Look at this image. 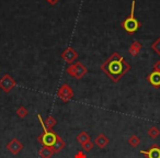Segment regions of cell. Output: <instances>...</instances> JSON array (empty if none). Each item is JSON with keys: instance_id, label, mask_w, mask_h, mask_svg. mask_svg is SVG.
Wrapping results in <instances>:
<instances>
[{"instance_id": "6da1fadb", "label": "cell", "mask_w": 160, "mask_h": 158, "mask_svg": "<svg viewBox=\"0 0 160 158\" xmlns=\"http://www.w3.org/2000/svg\"><path fill=\"white\" fill-rule=\"evenodd\" d=\"M100 68L111 79L112 83H118L124 75L131 70V65L121 54L115 52L101 64Z\"/></svg>"}, {"instance_id": "7a4b0ae2", "label": "cell", "mask_w": 160, "mask_h": 158, "mask_svg": "<svg viewBox=\"0 0 160 158\" xmlns=\"http://www.w3.org/2000/svg\"><path fill=\"white\" fill-rule=\"evenodd\" d=\"M135 7H136V0H132L131 13L122 22V28L129 34H133L135 32H137L138 29L140 28V22L135 17Z\"/></svg>"}, {"instance_id": "3957f363", "label": "cell", "mask_w": 160, "mask_h": 158, "mask_svg": "<svg viewBox=\"0 0 160 158\" xmlns=\"http://www.w3.org/2000/svg\"><path fill=\"white\" fill-rule=\"evenodd\" d=\"M66 71L70 77L75 78L77 80L82 79L88 73V69L81 62H76L73 64H70L66 68Z\"/></svg>"}, {"instance_id": "277c9868", "label": "cell", "mask_w": 160, "mask_h": 158, "mask_svg": "<svg viewBox=\"0 0 160 158\" xmlns=\"http://www.w3.org/2000/svg\"><path fill=\"white\" fill-rule=\"evenodd\" d=\"M57 137L58 134H56L54 130H46V131H43V133L38 136V140L40 144H42V146L51 147L52 148L55 145Z\"/></svg>"}, {"instance_id": "5b68a950", "label": "cell", "mask_w": 160, "mask_h": 158, "mask_svg": "<svg viewBox=\"0 0 160 158\" xmlns=\"http://www.w3.org/2000/svg\"><path fill=\"white\" fill-rule=\"evenodd\" d=\"M73 96H75V94H73L72 88L68 84H62L57 90V97L65 103L70 101L73 98Z\"/></svg>"}, {"instance_id": "8992f818", "label": "cell", "mask_w": 160, "mask_h": 158, "mask_svg": "<svg viewBox=\"0 0 160 158\" xmlns=\"http://www.w3.org/2000/svg\"><path fill=\"white\" fill-rule=\"evenodd\" d=\"M16 86L17 81L9 74H5L2 77L0 78V89L2 90L3 92H6V94H9Z\"/></svg>"}, {"instance_id": "52a82bcc", "label": "cell", "mask_w": 160, "mask_h": 158, "mask_svg": "<svg viewBox=\"0 0 160 158\" xmlns=\"http://www.w3.org/2000/svg\"><path fill=\"white\" fill-rule=\"evenodd\" d=\"M60 57L62 58V60H64V62H66L67 64L70 65V64H73V63L77 60L78 53H77V51L73 48V47L69 46V47H67L64 52H62V55H60Z\"/></svg>"}, {"instance_id": "ba28073f", "label": "cell", "mask_w": 160, "mask_h": 158, "mask_svg": "<svg viewBox=\"0 0 160 158\" xmlns=\"http://www.w3.org/2000/svg\"><path fill=\"white\" fill-rule=\"evenodd\" d=\"M23 147H24V145H23L22 143H21V140H19L18 138H12L7 144L8 151L11 153L12 155H18L23 149Z\"/></svg>"}, {"instance_id": "9c48e42d", "label": "cell", "mask_w": 160, "mask_h": 158, "mask_svg": "<svg viewBox=\"0 0 160 158\" xmlns=\"http://www.w3.org/2000/svg\"><path fill=\"white\" fill-rule=\"evenodd\" d=\"M140 154L145 155L146 158H160V146L158 144H152L147 150H140Z\"/></svg>"}, {"instance_id": "30bf717a", "label": "cell", "mask_w": 160, "mask_h": 158, "mask_svg": "<svg viewBox=\"0 0 160 158\" xmlns=\"http://www.w3.org/2000/svg\"><path fill=\"white\" fill-rule=\"evenodd\" d=\"M147 83L152 86L153 88H156V89L160 88V71H151L147 76Z\"/></svg>"}, {"instance_id": "8fae6325", "label": "cell", "mask_w": 160, "mask_h": 158, "mask_svg": "<svg viewBox=\"0 0 160 158\" xmlns=\"http://www.w3.org/2000/svg\"><path fill=\"white\" fill-rule=\"evenodd\" d=\"M93 143H94V145H97V146L99 147V148L103 149V148H105V147L108 146V144L110 143V140H109V137L105 135V134L100 133L96 138H94Z\"/></svg>"}, {"instance_id": "7c38bea8", "label": "cell", "mask_w": 160, "mask_h": 158, "mask_svg": "<svg viewBox=\"0 0 160 158\" xmlns=\"http://www.w3.org/2000/svg\"><path fill=\"white\" fill-rule=\"evenodd\" d=\"M142 44L139 41L136 40L131 44V46H129V48H128V53L131 54L133 57H136V56L139 54V52L142 51Z\"/></svg>"}, {"instance_id": "4fadbf2b", "label": "cell", "mask_w": 160, "mask_h": 158, "mask_svg": "<svg viewBox=\"0 0 160 158\" xmlns=\"http://www.w3.org/2000/svg\"><path fill=\"white\" fill-rule=\"evenodd\" d=\"M65 147H66V142H65V140H62V138L60 137L59 135H58L57 140H56L55 145L52 147V149L54 150V153L57 154V153H60V151H62V149L65 148Z\"/></svg>"}, {"instance_id": "5bb4252c", "label": "cell", "mask_w": 160, "mask_h": 158, "mask_svg": "<svg viewBox=\"0 0 160 158\" xmlns=\"http://www.w3.org/2000/svg\"><path fill=\"white\" fill-rule=\"evenodd\" d=\"M54 150L51 148V147H46L43 146L42 148L38 150V156L41 158H52L54 156Z\"/></svg>"}, {"instance_id": "9a60e30c", "label": "cell", "mask_w": 160, "mask_h": 158, "mask_svg": "<svg viewBox=\"0 0 160 158\" xmlns=\"http://www.w3.org/2000/svg\"><path fill=\"white\" fill-rule=\"evenodd\" d=\"M91 140V137H90V135L86 131L80 132V133L77 135V137H76V140H77L80 145L85 144L86 142H88V140Z\"/></svg>"}, {"instance_id": "2e32d148", "label": "cell", "mask_w": 160, "mask_h": 158, "mask_svg": "<svg viewBox=\"0 0 160 158\" xmlns=\"http://www.w3.org/2000/svg\"><path fill=\"white\" fill-rule=\"evenodd\" d=\"M44 124H45V127H46L47 130H53L54 126L57 124V120H56L53 115H48L46 119H45Z\"/></svg>"}, {"instance_id": "e0dca14e", "label": "cell", "mask_w": 160, "mask_h": 158, "mask_svg": "<svg viewBox=\"0 0 160 158\" xmlns=\"http://www.w3.org/2000/svg\"><path fill=\"white\" fill-rule=\"evenodd\" d=\"M147 134H148L149 137H151V138H153V140H156V138H157L158 136L160 135V130L158 129L157 126L152 125V126H150L148 129V131H147Z\"/></svg>"}, {"instance_id": "ac0fdd59", "label": "cell", "mask_w": 160, "mask_h": 158, "mask_svg": "<svg viewBox=\"0 0 160 158\" xmlns=\"http://www.w3.org/2000/svg\"><path fill=\"white\" fill-rule=\"evenodd\" d=\"M127 142H128V144L131 145L133 148H136V147H138V145L140 144V138L138 137L137 135H135V134H134V135L129 136V138H128V140H127Z\"/></svg>"}, {"instance_id": "d6986e66", "label": "cell", "mask_w": 160, "mask_h": 158, "mask_svg": "<svg viewBox=\"0 0 160 158\" xmlns=\"http://www.w3.org/2000/svg\"><path fill=\"white\" fill-rule=\"evenodd\" d=\"M16 113L20 119H24L25 116L29 114V111H28V109L24 107V105H21V107H19L18 109H17Z\"/></svg>"}, {"instance_id": "ffe728a7", "label": "cell", "mask_w": 160, "mask_h": 158, "mask_svg": "<svg viewBox=\"0 0 160 158\" xmlns=\"http://www.w3.org/2000/svg\"><path fill=\"white\" fill-rule=\"evenodd\" d=\"M81 147H82L83 151H86V153H90V151H91L92 149H93L94 143L92 142L91 140H88V142H86L85 144L81 145Z\"/></svg>"}, {"instance_id": "44dd1931", "label": "cell", "mask_w": 160, "mask_h": 158, "mask_svg": "<svg viewBox=\"0 0 160 158\" xmlns=\"http://www.w3.org/2000/svg\"><path fill=\"white\" fill-rule=\"evenodd\" d=\"M151 48L155 51V53L157 54V55L160 56V38H158L157 40L151 44Z\"/></svg>"}, {"instance_id": "7402d4cb", "label": "cell", "mask_w": 160, "mask_h": 158, "mask_svg": "<svg viewBox=\"0 0 160 158\" xmlns=\"http://www.w3.org/2000/svg\"><path fill=\"white\" fill-rule=\"evenodd\" d=\"M73 158H88V157H87V154H86L85 151L79 150V151H77V153L75 154Z\"/></svg>"}, {"instance_id": "603a6c76", "label": "cell", "mask_w": 160, "mask_h": 158, "mask_svg": "<svg viewBox=\"0 0 160 158\" xmlns=\"http://www.w3.org/2000/svg\"><path fill=\"white\" fill-rule=\"evenodd\" d=\"M152 68H153V70H156V71H160V60H157V62L153 64Z\"/></svg>"}, {"instance_id": "cb8c5ba5", "label": "cell", "mask_w": 160, "mask_h": 158, "mask_svg": "<svg viewBox=\"0 0 160 158\" xmlns=\"http://www.w3.org/2000/svg\"><path fill=\"white\" fill-rule=\"evenodd\" d=\"M47 3H49V5H52V6H54V5H56V3L59 1V0H46Z\"/></svg>"}]
</instances>
